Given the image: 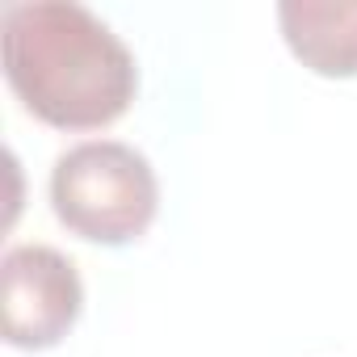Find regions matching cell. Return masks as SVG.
<instances>
[{
	"label": "cell",
	"mask_w": 357,
	"mask_h": 357,
	"mask_svg": "<svg viewBox=\"0 0 357 357\" xmlns=\"http://www.w3.org/2000/svg\"><path fill=\"white\" fill-rule=\"evenodd\" d=\"M84 311L76 265L51 244H17L0 261V332L13 349H55Z\"/></svg>",
	"instance_id": "3"
},
{
	"label": "cell",
	"mask_w": 357,
	"mask_h": 357,
	"mask_svg": "<svg viewBox=\"0 0 357 357\" xmlns=\"http://www.w3.org/2000/svg\"><path fill=\"white\" fill-rule=\"evenodd\" d=\"M51 211L89 244H135L160 211L155 168L143 151L118 139L76 143L51 168Z\"/></svg>",
	"instance_id": "2"
},
{
	"label": "cell",
	"mask_w": 357,
	"mask_h": 357,
	"mask_svg": "<svg viewBox=\"0 0 357 357\" xmlns=\"http://www.w3.org/2000/svg\"><path fill=\"white\" fill-rule=\"evenodd\" d=\"M278 26L307 72L328 80L357 76V0H282Z\"/></svg>",
	"instance_id": "4"
},
{
	"label": "cell",
	"mask_w": 357,
	"mask_h": 357,
	"mask_svg": "<svg viewBox=\"0 0 357 357\" xmlns=\"http://www.w3.org/2000/svg\"><path fill=\"white\" fill-rule=\"evenodd\" d=\"M0 47L9 89L26 114L55 130H101L139 93V68L126 43L72 0L9 5L0 13Z\"/></svg>",
	"instance_id": "1"
}]
</instances>
